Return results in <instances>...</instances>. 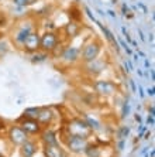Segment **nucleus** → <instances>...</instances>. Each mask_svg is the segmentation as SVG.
Listing matches in <instances>:
<instances>
[{"instance_id":"25","label":"nucleus","mask_w":155,"mask_h":157,"mask_svg":"<svg viewBox=\"0 0 155 157\" xmlns=\"http://www.w3.org/2000/svg\"><path fill=\"white\" fill-rule=\"evenodd\" d=\"M130 86H131L132 92H137V86H135V82H134L132 79H130Z\"/></svg>"},{"instance_id":"17","label":"nucleus","mask_w":155,"mask_h":157,"mask_svg":"<svg viewBox=\"0 0 155 157\" xmlns=\"http://www.w3.org/2000/svg\"><path fill=\"white\" fill-rule=\"evenodd\" d=\"M85 122L87 123L89 129H90L92 132H95V133H99V132L103 130V125H102V123L96 119V118H92V116L86 115V116H85Z\"/></svg>"},{"instance_id":"2","label":"nucleus","mask_w":155,"mask_h":157,"mask_svg":"<svg viewBox=\"0 0 155 157\" xmlns=\"http://www.w3.org/2000/svg\"><path fill=\"white\" fill-rule=\"evenodd\" d=\"M66 132L68 136H81V137H89L92 134V130L89 129L87 123L82 119H72L71 122H68Z\"/></svg>"},{"instance_id":"36","label":"nucleus","mask_w":155,"mask_h":157,"mask_svg":"<svg viewBox=\"0 0 155 157\" xmlns=\"http://www.w3.org/2000/svg\"><path fill=\"white\" fill-rule=\"evenodd\" d=\"M147 150H148V147H144V150H142L141 153H142V154H145V153H147Z\"/></svg>"},{"instance_id":"14","label":"nucleus","mask_w":155,"mask_h":157,"mask_svg":"<svg viewBox=\"0 0 155 157\" xmlns=\"http://www.w3.org/2000/svg\"><path fill=\"white\" fill-rule=\"evenodd\" d=\"M41 142L44 146H54V144H58V139L54 130L45 127L44 130H41Z\"/></svg>"},{"instance_id":"24","label":"nucleus","mask_w":155,"mask_h":157,"mask_svg":"<svg viewBox=\"0 0 155 157\" xmlns=\"http://www.w3.org/2000/svg\"><path fill=\"white\" fill-rule=\"evenodd\" d=\"M85 11H86V13H87V16H89V17H90V20H93V21H95V23H96V21H97V20L95 19V16H93V14H92V11H90V10H89V9H87V7H85Z\"/></svg>"},{"instance_id":"8","label":"nucleus","mask_w":155,"mask_h":157,"mask_svg":"<svg viewBox=\"0 0 155 157\" xmlns=\"http://www.w3.org/2000/svg\"><path fill=\"white\" fill-rule=\"evenodd\" d=\"M87 143H89L87 137H81V136H68L66 139V146L73 153H82L86 149Z\"/></svg>"},{"instance_id":"6","label":"nucleus","mask_w":155,"mask_h":157,"mask_svg":"<svg viewBox=\"0 0 155 157\" xmlns=\"http://www.w3.org/2000/svg\"><path fill=\"white\" fill-rule=\"evenodd\" d=\"M9 142L13 146H21L24 142L28 140V134L24 132L18 125H14L9 129Z\"/></svg>"},{"instance_id":"16","label":"nucleus","mask_w":155,"mask_h":157,"mask_svg":"<svg viewBox=\"0 0 155 157\" xmlns=\"http://www.w3.org/2000/svg\"><path fill=\"white\" fill-rule=\"evenodd\" d=\"M83 153H85L87 157H103V153H105V146L87 143V146H86V149L83 150Z\"/></svg>"},{"instance_id":"19","label":"nucleus","mask_w":155,"mask_h":157,"mask_svg":"<svg viewBox=\"0 0 155 157\" xmlns=\"http://www.w3.org/2000/svg\"><path fill=\"white\" fill-rule=\"evenodd\" d=\"M96 24H99V27L102 28V31L105 33L106 38H107V40H109V41L111 42L113 46H116V48H119V47H117V42H116V38L113 37V34H111V31H110L109 28H107V27H105V26H103V24H102V23H99V21H96Z\"/></svg>"},{"instance_id":"18","label":"nucleus","mask_w":155,"mask_h":157,"mask_svg":"<svg viewBox=\"0 0 155 157\" xmlns=\"http://www.w3.org/2000/svg\"><path fill=\"white\" fill-rule=\"evenodd\" d=\"M79 30H81V27L75 21H68V23L65 24V33H66V36H69V37L75 38L79 34Z\"/></svg>"},{"instance_id":"11","label":"nucleus","mask_w":155,"mask_h":157,"mask_svg":"<svg viewBox=\"0 0 155 157\" xmlns=\"http://www.w3.org/2000/svg\"><path fill=\"white\" fill-rule=\"evenodd\" d=\"M106 68V61H103L102 58H95L93 61L86 62V71L89 72V75H99L100 72H103Z\"/></svg>"},{"instance_id":"32","label":"nucleus","mask_w":155,"mask_h":157,"mask_svg":"<svg viewBox=\"0 0 155 157\" xmlns=\"http://www.w3.org/2000/svg\"><path fill=\"white\" fill-rule=\"evenodd\" d=\"M154 113H155L154 106H151V108H150V115H151V116H154Z\"/></svg>"},{"instance_id":"5","label":"nucleus","mask_w":155,"mask_h":157,"mask_svg":"<svg viewBox=\"0 0 155 157\" xmlns=\"http://www.w3.org/2000/svg\"><path fill=\"white\" fill-rule=\"evenodd\" d=\"M59 38L56 36L55 31H45L41 36V42H40V48L45 52H52L55 50V47L58 46Z\"/></svg>"},{"instance_id":"9","label":"nucleus","mask_w":155,"mask_h":157,"mask_svg":"<svg viewBox=\"0 0 155 157\" xmlns=\"http://www.w3.org/2000/svg\"><path fill=\"white\" fill-rule=\"evenodd\" d=\"M18 126H20L27 134L41 133V130H42V126L38 123V120L28 119V118H21V119L18 120Z\"/></svg>"},{"instance_id":"34","label":"nucleus","mask_w":155,"mask_h":157,"mask_svg":"<svg viewBox=\"0 0 155 157\" xmlns=\"http://www.w3.org/2000/svg\"><path fill=\"white\" fill-rule=\"evenodd\" d=\"M135 120H137L138 123H140V122H141V116H140V115H135Z\"/></svg>"},{"instance_id":"15","label":"nucleus","mask_w":155,"mask_h":157,"mask_svg":"<svg viewBox=\"0 0 155 157\" xmlns=\"http://www.w3.org/2000/svg\"><path fill=\"white\" fill-rule=\"evenodd\" d=\"M44 154L45 157H66V153L59 146V143L54 146H44Z\"/></svg>"},{"instance_id":"10","label":"nucleus","mask_w":155,"mask_h":157,"mask_svg":"<svg viewBox=\"0 0 155 157\" xmlns=\"http://www.w3.org/2000/svg\"><path fill=\"white\" fill-rule=\"evenodd\" d=\"M40 42H41V36L38 34V31H34L26 38V41L23 42V48L27 52H37V51L40 50Z\"/></svg>"},{"instance_id":"13","label":"nucleus","mask_w":155,"mask_h":157,"mask_svg":"<svg viewBox=\"0 0 155 157\" xmlns=\"http://www.w3.org/2000/svg\"><path fill=\"white\" fill-rule=\"evenodd\" d=\"M20 150H21V156L23 157H34L37 154V152H38V147H37V143L34 140L28 139L27 142H24L20 146Z\"/></svg>"},{"instance_id":"21","label":"nucleus","mask_w":155,"mask_h":157,"mask_svg":"<svg viewBox=\"0 0 155 157\" xmlns=\"http://www.w3.org/2000/svg\"><path fill=\"white\" fill-rule=\"evenodd\" d=\"M13 2L14 6H17V7H27V6L32 5L35 0H11Z\"/></svg>"},{"instance_id":"28","label":"nucleus","mask_w":155,"mask_h":157,"mask_svg":"<svg viewBox=\"0 0 155 157\" xmlns=\"http://www.w3.org/2000/svg\"><path fill=\"white\" fill-rule=\"evenodd\" d=\"M138 91H140V96H141V98L145 96V93H144V89H142V86H138Z\"/></svg>"},{"instance_id":"22","label":"nucleus","mask_w":155,"mask_h":157,"mask_svg":"<svg viewBox=\"0 0 155 157\" xmlns=\"http://www.w3.org/2000/svg\"><path fill=\"white\" fill-rule=\"evenodd\" d=\"M128 134H130V127L128 126H121V130H120V133H119V139H126L128 137Z\"/></svg>"},{"instance_id":"29","label":"nucleus","mask_w":155,"mask_h":157,"mask_svg":"<svg viewBox=\"0 0 155 157\" xmlns=\"http://www.w3.org/2000/svg\"><path fill=\"white\" fill-rule=\"evenodd\" d=\"M107 13H109V16H110V17H113V19H116V13H114L113 10H109Z\"/></svg>"},{"instance_id":"26","label":"nucleus","mask_w":155,"mask_h":157,"mask_svg":"<svg viewBox=\"0 0 155 157\" xmlns=\"http://www.w3.org/2000/svg\"><path fill=\"white\" fill-rule=\"evenodd\" d=\"M147 123H148V125L150 126H154V116H148V119H147Z\"/></svg>"},{"instance_id":"33","label":"nucleus","mask_w":155,"mask_h":157,"mask_svg":"<svg viewBox=\"0 0 155 157\" xmlns=\"http://www.w3.org/2000/svg\"><path fill=\"white\" fill-rule=\"evenodd\" d=\"M3 130H5V123L0 122V132H3Z\"/></svg>"},{"instance_id":"4","label":"nucleus","mask_w":155,"mask_h":157,"mask_svg":"<svg viewBox=\"0 0 155 157\" xmlns=\"http://www.w3.org/2000/svg\"><path fill=\"white\" fill-rule=\"evenodd\" d=\"M102 51L100 42L96 41V40H92V41L86 42L83 48H81V58H82L85 62H89V61H93L95 58L99 57Z\"/></svg>"},{"instance_id":"31","label":"nucleus","mask_w":155,"mask_h":157,"mask_svg":"<svg viewBox=\"0 0 155 157\" xmlns=\"http://www.w3.org/2000/svg\"><path fill=\"white\" fill-rule=\"evenodd\" d=\"M124 50H126V52H127L128 55H131V54H132V51H131V50H130V48H128V46H127V47H126V48H124Z\"/></svg>"},{"instance_id":"1","label":"nucleus","mask_w":155,"mask_h":157,"mask_svg":"<svg viewBox=\"0 0 155 157\" xmlns=\"http://www.w3.org/2000/svg\"><path fill=\"white\" fill-rule=\"evenodd\" d=\"M35 30V26L31 20H23L21 23H18L16 28L13 30V41L17 46H23V42L26 41V38Z\"/></svg>"},{"instance_id":"23","label":"nucleus","mask_w":155,"mask_h":157,"mask_svg":"<svg viewBox=\"0 0 155 157\" xmlns=\"http://www.w3.org/2000/svg\"><path fill=\"white\" fill-rule=\"evenodd\" d=\"M130 103H128V101H126L123 103V111H121V118H126V116L130 115Z\"/></svg>"},{"instance_id":"20","label":"nucleus","mask_w":155,"mask_h":157,"mask_svg":"<svg viewBox=\"0 0 155 157\" xmlns=\"http://www.w3.org/2000/svg\"><path fill=\"white\" fill-rule=\"evenodd\" d=\"M40 112V108H27L24 111L23 118H28V119H37V115Z\"/></svg>"},{"instance_id":"30","label":"nucleus","mask_w":155,"mask_h":157,"mask_svg":"<svg viewBox=\"0 0 155 157\" xmlns=\"http://www.w3.org/2000/svg\"><path fill=\"white\" fill-rule=\"evenodd\" d=\"M138 34H140V38H141L142 41H145V37H144V34H142L141 30H138Z\"/></svg>"},{"instance_id":"12","label":"nucleus","mask_w":155,"mask_h":157,"mask_svg":"<svg viewBox=\"0 0 155 157\" xmlns=\"http://www.w3.org/2000/svg\"><path fill=\"white\" fill-rule=\"evenodd\" d=\"M54 118H55L54 112L51 111L50 108H40V112H38V115H37V120H38V123H40L42 127L50 126L51 123H52Z\"/></svg>"},{"instance_id":"35","label":"nucleus","mask_w":155,"mask_h":157,"mask_svg":"<svg viewBox=\"0 0 155 157\" xmlns=\"http://www.w3.org/2000/svg\"><path fill=\"white\" fill-rule=\"evenodd\" d=\"M145 67H147V68L150 67V61H148V60H145Z\"/></svg>"},{"instance_id":"27","label":"nucleus","mask_w":155,"mask_h":157,"mask_svg":"<svg viewBox=\"0 0 155 157\" xmlns=\"http://www.w3.org/2000/svg\"><path fill=\"white\" fill-rule=\"evenodd\" d=\"M154 86H151V88H148L147 89V92H148V95H150V96H154Z\"/></svg>"},{"instance_id":"3","label":"nucleus","mask_w":155,"mask_h":157,"mask_svg":"<svg viewBox=\"0 0 155 157\" xmlns=\"http://www.w3.org/2000/svg\"><path fill=\"white\" fill-rule=\"evenodd\" d=\"M93 88H95L96 93L100 96L109 98L117 93V85L109 79H97L93 82Z\"/></svg>"},{"instance_id":"7","label":"nucleus","mask_w":155,"mask_h":157,"mask_svg":"<svg viewBox=\"0 0 155 157\" xmlns=\"http://www.w3.org/2000/svg\"><path fill=\"white\" fill-rule=\"evenodd\" d=\"M61 60L65 61L68 65L75 64L76 61L81 60V47L78 46H68L65 47L61 52Z\"/></svg>"}]
</instances>
